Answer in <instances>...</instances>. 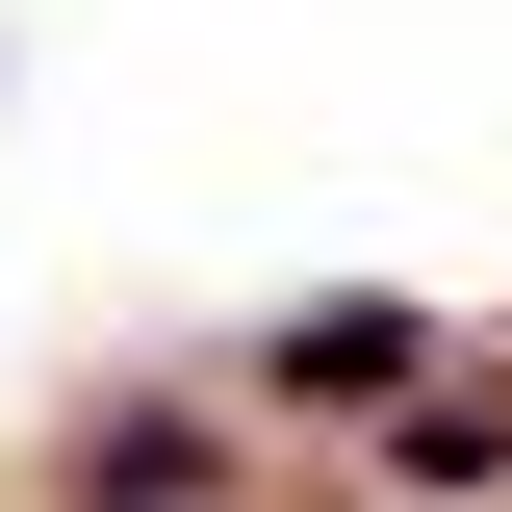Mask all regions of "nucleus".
<instances>
[{"instance_id": "2", "label": "nucleus", "mask_w": 512, "mask_h": 512, "mask_svg": "<svg viewBox=\"0 0 512 512\" xmlns=\"http://www.w3.org/2000/svg\"><path fill=\"white\" fill-rule=\"evenodd\" d=\"M359 436H384V487H410V512H487V487H512V384L436 359V384H384Z\"/></svg>"}, {"instance_id": "1", "label": "nucleus", "mask_w": 512, "mask_h": 512, "mask_svg": "<svg viewBox=\"0 0 512 512\" xmlns=\"http://www.w3.org/2000/svg\"><path fill=\"white\" fill-rule=\"evenodd\" d=\"M256 461H231V410L205 384H128V410H77V512H231Z\"/></svg>"}, {"instance_id": "3", "label": "nucleus", "mask_w": 512, "mask_h": 512, "mask_svg": "<svg viewBox=\"0 0 512 512\" xmlns=\"http://www.w3.org/2000/svg\"><path fill=\"white\" fill-rule=\"evenodd\" d=\"M256 384H282V410H384V384H436V308H282Z\"/></svg>"}]
</instances>
